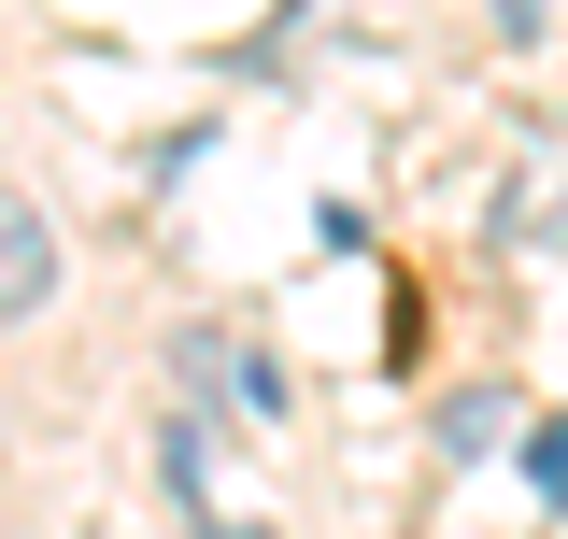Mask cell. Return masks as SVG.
Instances as JSON below:
<instances>
[{"mask_svg":"<svg viewBox=\"0 0 568 539\" xmlns=\"http://www.w3.org/2000/svg\"><path fill=\"white\" fill-rule=\"evenodd\" d=\"M29 313H58V227L29 185H0V327H29Z\"/></svg>","mask_w":568,"mask_h":539,"instance_id":"obj_1","label":"cell"},{"mask_svg":"<svg viewBox=\"0 0 568 539\" xmlns=\"http://www.w3.org/2000/svg\"><path fill=\"white\" fill-rule=\"evenodd\" d=\"M156 482H171V511H213V426H200V411L156 426Z\"/></svg>","mask_w":568,"mask_h":539,"instance_id":"obj_2","label":"cell"},{"mask_svg":"<svg viewBox=\"0 0 568 539\" xmlns=\"http://www.w3.org/2000/svg\"><path fill=\"white\" fill-rule=\"evenodd\" d=\"M497 426H511V398H455V411H440V455L469 469V455H497Z\"/></svg>","mask_w":568,"mask_h":539,"instance_id":"obj_3","label":"cell"},{"mask_svg":"<svg viewBox=\"0 0 568 539\" xmlns=\"http://www.w3.org/2000/svg\"><path fill=\"white\" fill-rule=\"evenodd\" d=\"M526 482L568 511V411H540V426H526Z\"/></svg>","mask_w":568,"mask_h":539,"instance_id":"obj_4","label":"cell"},{"mask_svg":"<svg viewBox=\"0 0 568 539\" xmlns=\"http://www.w3.org/2000/svg\"><path fill=\"white\" fill-rule=\"evenodd\" d=\"M497 29H511V43H526V29H555V0H497Z\"/></svg>","mask_w":568,"mask_h":539,"instance_id":"obj_5","label":"cell"}]
</instances>
